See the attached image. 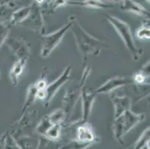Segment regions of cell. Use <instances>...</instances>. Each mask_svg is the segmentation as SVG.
Masks as SVG:
<instances>
[{"mask_svg": "<svg viewBox=\"0 0 150 149\" xmlns=\"http://www.w3.org/2000/svg\"><path fill=\"white\" fill-rule=\"evenodd\" d=\"M72 25L70 28L76 41L78 48L79 49L81 55L84 57V63H85L87 57L90 54L97 55L100 52V45L102 44L99 40L96 39L92 35L88 34L81 25L78 23L76 17L73 16Z\"/></svg>", "mask_w": 150, "mask_h": 149, "instance_id": "obj_1", "label": "cell"}, {"mask_svg": "<svg viewBox=\"0 0 150 149\" xmlns=\"http://www.w3.org/2000/svg\"><path fill=\"white\" fill-rule=\"evenodd\" d=\"M105 17L108 21L112 25V26L117 31L118 35L122 38L124 44L125 45L128 50L132 54V58L134 61L138 60L140 55L143 54V51L136 46L129 25L125 22H123L122 20H120L114 16L106 14Z\"/></svg>", "mask_w": 150, "mask_h": 149, "instance_id": "obj_2", "label": "cell"}, {"mask_svg": "<svg viewBox=\"0 0 150 149\" xmlns=\"http://www.w3.org/2000/svg\"><path fill=\"white\" fill-rule=\"evenodd\" d=\"M144 118L145 115L143 113H133L131 110L125 111L120 117L115 119L114 124L115 135L120 138L124 133H126L137 123L144 120Z\"/></svg>", "mask_w": 150, "mask_h": 149, "instance_id": "obj_3", "label": "cell"}, {"mask_svg": "<svg viewBox=\"0 0 150 149\" xmlns=\"http://www.w3.org/2000/svg\"><path fill=\"white\" fill-rule=\"evenodd\" d=\"M72 25V20L69 21V23L57 30L56 31L50 34V35L43 36V44L41 48V56L43 57H48L55 48L59 45L62 38L64 37L67 31L69 29Z\"/></svg>", "mask_w": 150, "mask_h": 149, "instance_id": "obj_4", "label": "cell"}, {"mask_svg": "<svg viewBox=\"0 0 150 149\" xmlns=\"http://www.w3.org/2000/svg\"><path fill=\"white\" fill-rule=\"evenodd\" d=\"M31 5L32 8L31 13H29L28 17L20 25L33 30L38 34H41L44 32L45 30V23L41 11V6L36 2Z\"/></svg>", "mask_w": 150, "mask_h": 149, "instance_id": "obj_5", "label": "cell"}, {"mask_svg": "<svg viewBox=\"0 0 150 149\" xmlns=\"http://www.w3.org/2000/svg\"><path fill=\"white\" fill-rule=\"evenodd\" d=\"M70 72L71 66H69L64 70V72H62L61 76L58 79H56L50 85L46 86V89H45V98L44 100H43L44 107L49 106L53 97L58 92V90L61 88V86L64 85L67 81L69 76H70Z\"/></svg>", "mask_w": 150, "mask_h": 149, "instance_id": "obj_6", "label": "cell"}, {"mask_svg": "<svg viewBox=\"0 0 150 149\" xmlns=\"http://www.w3.org/2000/svg\"><path fill=\"white\" fill-rule=\"evenodd\" d=\"M11 51L17 56L18 59L28 60L30 54V47L24 40L17 38H10L5 40Z\"/></svg>", "mask_w": 150, "mask_h": 149, "instance_id": "obj_7", "label": "cell"}, {"mask_svg": "<svg viewBox=\"0 0 150 149\" xmlns=\"http://www.w3.org/2000/svg\"><path fill=\"white\" fill-rule=\"evenodd\" d=\"M96 92L91 91L88 88L83 87L81 92L80 98H81V104H82V116H81V121L85 122L88 120V117L91 113V110L93 106L94 101L96 98Z\"/></svg>", "mask_w": 150, "mask_h": 149, "instance_id": "obj_8", "label": "cell"}, {"mask_svg": "<svg viewBox=\"0 0 150 149\" xmlns=\"http://www.w3.org/2000/svg\"><path fill=\"white\" fill-rule=\"evenodd\" d=\"M132 82V80L129 78L124 77V76H115L108 80L104 84L100 86L95 92L96 94L108 93L119 87L131 84Z\"/></svg>", "mask_w": 150, "mask_h": 149, "instance_id": "obj_9", "label": "cell"}, {"mask_svg": "<svg viewBox=\"0 0 150 149\" xmlns=\"http://www.w3.org/2000/svg\"><path fill=\"white\" fill-rule=\"evenodd\" d=\"M120 8L121 10L133 13L146 20L149 19V11L143 5L135 2L134 0H125L123 2H120Z\"/></svg>", "mask_w": 150, "mask_h": 149, "instance_id": "obj_10", "label": "cell"}, {"mask_svg": "<svg viewBox=\"0 0 150 149\" xmlns=\"http://www.w3.org/2000/svg\"><path fill=\"white\" fill-rule=\"evenodd\" d=\"M114 107V119L120 117L123 113L131 110V100L127 96H117L114 95L110 97Z\"/></svg>", "mask_w": 150, "mask_h": 149, "instance_id": "obj_11", "label": "cell"}, {"mask_svg": "<svg viewBox=\"0 0 150 149\" xmlns=\"http://www.w3.org/2000/svg\"><path fill=\"white\" fill-rule=\"evenodd\" d=\"M68 5H78L94 9H110L114 6L113 3L104 2L102 0H69Z\"/></svg>", "mask_w": 150, "mask_h": 149, "instance_id": "obj_12", "label": "cell"}, {"mask_svg": "<svg viewBox=\"0 0 150 149\" xmlns=\"http://www.w3.org/2000/svg\"><path fill=\"white\" fill-rule=\"evenodd\" d=\"M26 59H18L12 66L10 72V78L13 86L16 87L18 84V80L21 76L23 69L26 64Z\"/></svg>", "mask_w": 150, "mask_h": 149, "instance_id": "obj_13", "label": "cell"}, {"mask_svg": "<svg viewBox=\"0 0 150 149\" xmlns=\"http://www.w3.org/2000/svg\"><path fill=\"white\" fill-rule=\"evenodd\" d=\"M31 8H32V5H30L28 6L23 7V8H20L18 10L15 11L11 16L10 24L20 25V23H23L28 17L29 13H31Z\"/></svg>", "mask_w": 150, "mask_h": 149, "instance_id": "obj_14", "label": "cell"}, {"mask_svg": "<svg viewBox=\"0 0 150 149\" xmlns=\"http://www.w3.org/2000/svg\"><path fill=\"white\" fill-rule=\"evenodd\" d=\"M78 139L81 142H91L94 139V135L93 133L91 125L85 123L79 127L77 130Z\"/></svg>", "mask_w": 150, "mask_h": 149, "instance_id": "obj_15", "label": "cell"}, {"mask_svg": "<svg viewBox=\"0 0 150 149\" xmlns=\"http://www.w3.org/2000/svg\"><path fill=\"white\" fill-rule=\"evenodd\" d=\"M38 90H39V89L37 87L35 83L28 87L26 98H25V103H24L23 107V109H22V115L26 111V110L30 106H31V105H33L34 102H35V100L38 98H37V95H38Z\"/></svg>", "mask_w": 150, "mask_h": 149, "instance_id": "obj_16", "label": "cell"}, {"mask_svg": "<svg viewBox=\"0 0 150 149\" xmlns=\"http://www.w3.org/2000/svg\"><path fill=\"white\" fill-rule=\"evenodd\" d=\"M54 125V124L52 121L49 116H46L38 125V131L41 133H46L48 130Z\"/></svg>", "mask_w": 150, "mask_h": 149, "instance_id": "obj_17", "label": "cell"}, {"mask_svg": "<svg viewBox=\"0 0 150 149\" xmlns=\"http://www.w3.org/2000/svg\"><path fill=\"white\" fill-rule=\"evenodd\" d=\"M9 31H10V24L5 22L0 23V48L4 43H5Z\"/></svg>", "mask_w": 150, "mask_h": 149, "instance_id": "obj_18", "label": "cell"}, {"mask_svg": "<svg viewBox=\"0 0 150 149\" xmlns=\"http://www.w3.org/2000/svg\"><path fill=\"white\" fill-rule=\"evenodd\" d=\"M137 37L139 39H149V25L148 23L142 25L137 31Z\"/></svg>", "mask_w": 150, "mask_h": 149, "instance_id": "obj_19", "label": "cell"}, {"mask_svg": "<svg viewBox=\"0 0 150 149\" xmlns=\"http://www.w3.org/2000/svg\"><path fill=\"white\" fill-rule=\"evenodd\" d=\"M60 130H61V124H55L48 130L46 134L52 139H56L59 136Z\"/></svg>", "mask_w": 150, "mask_h": 149, "instance_id": "obj_20", "label": "cell"}, {"mask_svg": "<svg viewBox=\"0 0 150 149\" xmlns=\"http://www.w3.org/2000/svg\"><path fill=\"white\" fill-rule=\"evenodd\" d=\"M68 1L69 0H53L52 9V10H56L58 8L68 5Z\"/></svg>", "mask_w": 150, "mask_h": 149, "instance_id": "obj_21", "label": "cell"}, {"mask_svg": "<svg viewBox=\"0 0 150 149\" xmlns=\"http://www.w3.org/2000/svg\"><path fill=\"white\" fill-rule=\"evenodd\" d=\"M13 2V0H0V5H8Z\"/></svg>", "mask_w": 150, "mask_h": 149, "instance_id": "obj_22", "label": "cell"}, {"mask_svg": "<svg viewBox=\"0 0 150 149\" xmlns=\"http://www.w3.org/2000/svg\"><path fill=\"white\" fill-rule=\"evenodd\" d=\"M102 1H104V2H110V3H117V2L120 3V2L125 1V0H102Z\"/></svg>", "mask_w": 150, "mask_h": 149, "instance_id": "obj_23", "label": "cell"}]
</instances>
